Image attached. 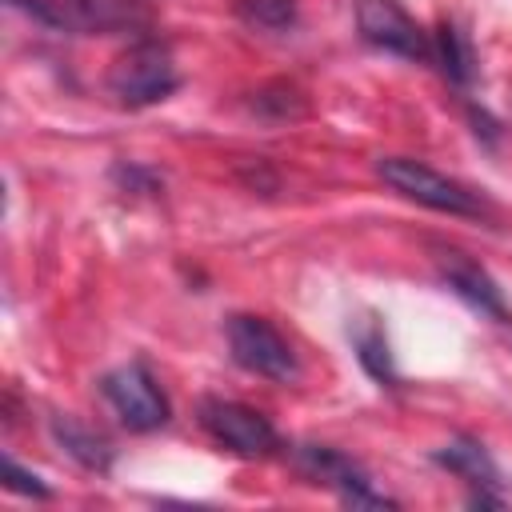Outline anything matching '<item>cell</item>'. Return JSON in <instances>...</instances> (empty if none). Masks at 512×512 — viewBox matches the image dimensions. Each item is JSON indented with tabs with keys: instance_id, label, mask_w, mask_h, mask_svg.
<instances>
[{
	"instance_id": "1",
	"label": "cell",
	"mask_w": 512,
	"mask_h": 512,
	"mask_svg": "<svg viewBox=\"0 0 512 512\" xmlns=\"http://www.w3.org/2000/svg\"><path fill=\"white\" fill-rule=\"evenodd\" d=\"M180 88V68L172 60V48L164 40H136L128 44L112 68H108V92L116 96V104L124 108H148L168 100Z\"/></svg>"
},
{
	"instance_id": "2",
	"label": "cell",
	"mask_w": 512,
	"mask_h": 512,
	"mask_svg": "<svg viewBox=\"0 0 512 512\" xmlns=\"http://www.w3.org/2000/svg\"><path fill=\"white\" fill-rule=\"evenodd\" d=\"M8 4L24 8L44 28L76 32V36L136 32V28H148L152 20L144 0H8Z\"/></svg>"
},
{
	"instance_id": "3",
	"label": "cell",
	"mask_w": 512,
	"mask_h": 512,
	"mask_svg": "<svg viewBox=\"0 0 512 512\" xmlns=\"http://www.w3.org/2000/svg\"><path fill=\"white\" fill-rule=\"evenodd\" d=\"M224 336H228L232 360H236L244 372L264 376V380H276V384L300 380V360H296L292 344H288L264 316L236 312V316L224 320Z\"/></svg>"
},
{
	"instance_id": "4",
	"label": "cell",
	"mask_w": 512,
	"mask_h": 512,
	"mask_svg": "<svg viewBox=\"0 0 512 512\" xmlns=\"http://www.w3.org/2000/svg\"><path fill=\"white\" fill-rule=\"evenodd\" d=\"M376 176L392 192H400V196H408L424 208H436V212H448V216H480L476 192H468L460 180H448L444 172H436V168H428L412 156H380Z\"/></svg>"
},
{
	"instance_id": "5",
	"label": "cell",
	"mask_w": 512,
	"mask_h": 512,
	"mask_svg": "<svg viewBox=\"0 0 512 512\" xmlns=\"http://www.w3.org/2000/svg\"><path fill=\"white\" fill-rule=\"evenodd\" d=\"M196 416H200V428H204L216 444H224L228 452H236V456L256 460V456H272V452L280 448V436H276V428L268 424V416H260L256 408H248V404H240V400L204 396L200 408H196Z\"/></svg>"
},
{
	"instance_id": "6",
	"label": "cell",
	"mask_w": 512,
	"mask_h": 512,
	"mask_svg": "<svg viewBox=\"0 0 512 512\" xmlns=\"http://www.w3.org/2000/svg\"><path fill=\"white\" fill-rule=\"evenodd\" d=\"M100 392L112 404V412L120 416V424L132 428V432H152V428L168 424V416H172L168 396L160 392L152 372L144 364H136V360L104 372L100 376Z\"/></svg>"
},
{
	"instance_id": "7",
	"label": "cell",
	"mask_w": 512,
	"mask_h": 512,
	"mask_svg": "<svg viewBox=\"0 0 512 512\" xmlns=\"http://www.w3.org/2000/svg\"><path fill=\"white\" fill-rule=\"evenodd\" d=\"M292 456H296L300 472H308L312 480L336 488L344 504H352V508H396V500L380 496L372 488L368 472L352 456H344L340 448H332V444H300V448H292Z\"/></svg>"
},
{
	"instance_id": "8",
	"label": "cell",
	"mask_w": 512,
	"mask_h": 512,
	"mask_svg": "<svg viewBox=\"0 0 512 512\" xmlns=\"http://www.w3.org/2000/svg\"><path fill=\"white\" fill-rule=\"evenodd\" d=\"M356 28L368 44L404 60H432V36L396 0H356Z\"/></svg>"
},
{
	"instance_id": "9",
	"label": "cell",
	"mask_w": 512,
	"mask_h": 512,
	"mask_svg": "<svg viewBox=\"0 0 512 512\" xmlns=\"http://www.w3.org/2000/svg\"><path fill=\"white\" fill-rule=\"evenodd\" d=\"M436 272L440 280L448 284V292H456L464 304H472L476 312L492 316V320H508V304H504V292L496 288V280L464 252L456 248H440L436 252Z\"/></svg>"
},
{
	"instance_id": "10",
	"label": "cell",
	"mask_w": 512,
	"mask_h": 512,
	"mask_svg": "<svg viewBox=\"0 0 512 512\" xmlns=\"http://www.w3.org/2000/svg\"><path fill=\"white\" fill-rule=\"evenodd\" d=\"M432 460H436L440 468H448L452 476L468 480L472 488H500V468H496V460H492L488 448H484L480 440H472V436L448 440L444 448L432 452Z\"/></svg>"
},
{
	"instance_id": "11",
	"label": "cell",
	"mask_w": 512,
	"mask_h": 512,
	"mask_svg": "<svg viewBox=\"0 0 512 512\" xmlns=\"http://www.w3.org/2000/svg\"><path fill=\"white\" fill-rule=\"evenodd\" d=\"M48 432L80 468H88V472H108L112 468V444L100 432H92L88 424H80L76 416H52Z\"/></svg>"
},
{
	"instance_id": "12",
	"label": "cell",
	"mask_w": 512,
	"mask_h": 512,
	"mask_svg": "<svg viewBox=\"0 0 512 512\" xmlns=\"http://www.w3.org/2000/svg\"><path fill=\"white\" fill-rule=\"evenodd\" d=\"M348 336H352V348H356L360 368H364L376 384L396 388V384H400V372H396V364H392V348H388V336H384V328L376 324V316H360L356 324H348Z\"/></svg>"
},
{
	"instance_id": "13",
	"label": "cell",
	"mask_w": 512,
	"mask_h": 512,
	"mask_svg": "<svg viewBox=\"0 0 512 512\" xmlns=\"http://www.w3.org/2000/svg\"><path fill=\"white\" fill-rule=\"evenodd\" d=\"M432 60L440 64V72H444L452 84H468V80H472V48H468V40L460 36V28L448 24V20L432 32Z\"/></svg>"
},
{
	"instance_id": "14",
	"label": "cell",
	"mask_w": 512,
	"mask_h": 512,
	"mask_svg": "<svg viewBox=\"0 0 512 512\" xmlns=\"http://www.w3.org/2000/svg\"><path fill=\"white\" fill-rule=\"evenodd\" d=\"M252 112L256 116H272V120H296V116L308 112V100H304V92L296 84L276 80V84H264L260 92H252Z\"/></svg>"
},
{
	"instance_id": "15",
	"label": "cell",
	"mask_w": 512,
	"mask_h": 512,
	"mask_svg": "<svg viewBox=\"0 0 512 512\" xmlns=\"http://www.w3.org/2000/svg\"><path fill=\"white\" fill-rule=\"evenodd\" d=\"M236 12L260 32H284L296 24V0H236Z\"/></svg>"
},
{
	"instance_id": "16",
	"label": "cell",
	"mask_w": 512,
	"mask_h": 512,
	"mask_svg": "<svg viewBox=\"0 0 512 512\" xmlns=\"http://www.w3.org/2000/svg\"><path fill=\"white\" fill-rule=\"evenodd\" d=\"M0 468H4V488H8V492L32 496V500H48V496H52V488H48V484H44V480H40L36 472L20 468V464H16L12 456H4V464H0Z\"/></svg>"
}]
</instances>
